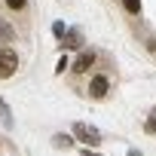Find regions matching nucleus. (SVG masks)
Here are the masks:
<instances>
[{"label": "nucleus", "mask_w": 156, "mask_h": 156, "mask_svg": "<svg viewBox=\"0 0 156 156\" xmlns=\"http://www.w3.org/2000/svg\"><path fill=\"white\" fill-rule=\"evenodd\" d=\"M110 89H113L110 73L98 70V73H92V80H89V86H86V95H89L92 101H104V98L110 95Z\"/></svg>", "instance_id": "nucleus-1"}, {"label": "nucleus", "mask_w": 156, "mask_h": 156, "mask_svg": "<svg viewBox=\"0 0 156 156\" xmlns=\"http://www.w3.org/2000/svg\"><path fill=\"white\" fill-rule=\"evenodd\" d=\"M19 70V52L12 46H0V80H9Z\"/></svg>", "instance_id": "nucleus-2"}, {"label": "nucleus", "mask_w": 156, "mask_h": 156, "mask_svg": "<svg viewBox=\"0 0 156 156\" xmlns=\"http://www.w3.org/2000/svg\"><path fill=\"white\" fill-rule=\"evenodd\" d=\"M89 67H95V52H92V49H89V52H80V58L70 64L73 73H89Z\"/></svg>", "instance_id": "nucleus-3"}, {"label": "nucleus", "mask_w": 156, "mask_h": 156, "mask_svg": "<svg viewBox=\"0 0 156 156\" xmlns=\"http://www.w3.org/2000/svg\"><path fill=\"white\" fill-rule=\"evenodd\" d=\"M73 135L80 138V141H86V144H92V147H95V144H101V135H98L95 129L83 126V122H76V126H73Z\"/></svg>", "instance_id": "nucleus-4"}, {"label": "nucleus", "mask_w": 156, "mask_h": 156, "mask_svg": "<svg viewBox=\"0 0 156 156\" xmlns=\"http://www.w3.org/2000/svg\"><path fill=\"white\" fill-rule=\"evenodd\" d=\"M12 37H16V28H12L6 19H0V43H9Z\"/></svg>", "instance_id": "nucleus-5"}, {"label": "nucleus", "mask_w": 156, "mask_h": 156, "mask_svg": "<svg viewBox=\"0 0 156 156\" xmlns=\"http://www.w3.org/2000/svg\"><path fill=\"white\" fill-rule=\"evenodd\" d=\"M122 9L129 16H141V0H122Z\"/></svg>", "instance_id": "nucleus-6"}, {"label": "nucleus", "mask_w": 156, "mask_h": 156, "mask_svg": "<svg viewBox=\"0 0 156 156\" xmlns=\"http://www.w3.org/2000/svg\"><path fill=\"white\" fill-rule=\"evenodd\" d=\"M64 46H67V49H76V46H80V31H67V34H64Z\"/></svg>", "instance_id": "nucleus-7"}, {"label": "nucleus", "mask_w": 156, "mask_h": 156, "mask_svg": "<svg viewBox=\"0 0 156 156\" xmlns=\"http://www.w3.org/2000/svg\"><path fill=\"white\" fill-rule=\"evenodd\" d=\"M6 3V9H12V12H25L28 9V0H3Z\"/></svg>", "instance_id": "nucleus-8"}, {"label": "nucleus", "mask_w": 156, "mask_h": 156, "mask_svg": "<svg viewBox=\"0 0 156 156\" xmlns=\"http://www.w3.org/2000/svg\"><path fill=\"white\" fill-rule=\"evenodd\" d=\"M144 129H147V135H156V110L147 116V122H144Z\"/></svg>", "instance_id": "nucleus-9"}, {"label": "nucleus", "mask_w": 156, "mask_h": 156, "mask_svg": "<svg viewBox=\"0 0 156 156\" xmlns=\"http://www.w3.org/2000/svg\"><path fill=\"white\" fill-rule=\"evenodd\" d=\"M55 144H58V147H70L73 141H70V135H55Z\"/></svg>", "instance_id": "nucleus-10"}, {"label": "nucleus", "mask_w": 156, "mask_h": 156, "mask_svg": "<svg viewBox=\"0 0 156 156\" xmlns=\"http://www.w3.org/2000/svg\"><path fill=\"white\" fill-rule=\"evenodd\" d=\"M52 34H55V37H64L67 31H64V25H61V22H55V25H52Z\"/></svg>", "instance_id": "nucleus-11"}, {"label": "nucleus", "mask_w": 156, "mask_h": 156, "mask_svg": "<svg viewBox=\"0 0 156 156\" xmlns=\"http://www.w3.org/2000/svg\"><path fill=\"white\" fill-rule=\"evenodd\" d=\"M64 67H70V61L61 55V58H58V67H55V73H64Z\"/></svg>", "instance_id": "nucleus-12"}, {"label": "nucleus", "mask_w": 156, "mask_h": 156, "mask_svg": "<svg viewBox=\"0 0 156 156\" xmlns=\"http://www.w3.org/2000/svg\"><path fill=\"white\" fill-rule=\"evenodd\" d=\"M83 156H98V153H92V150H89V147H86V150H83Z\"/></svg>", "instance_id": "nucleus-13"}]
</instances>
